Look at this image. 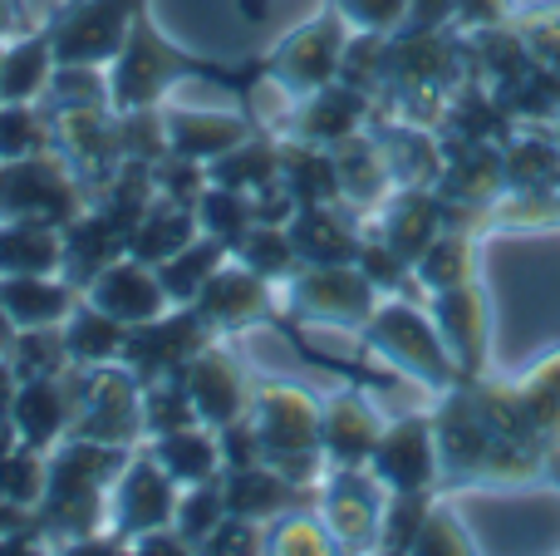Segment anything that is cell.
I'll list each match as a JSON object with an SVG mask.
<instances>
[{
    "label": "cell",
    "mask_w": 560,
    "mask_h": 556,
    "mask_svg": "<svg viewBox=\"0 0 560 556\" xmlns=\"http://www.w3.org/2000/svg\"><path fill=\"white\" fill-rule=\"evenodd\" d=\"M364 335L374 340V350L384 355L388 364H398V370L413 384H423V390L443 394V390H453V384H463V370H457L438 321L428 311H418V305H404V301L378 305V311L369 315Z\"/></svg>",
    "instance_id": "1"
},
{
    "label": "cell",
    "mask_w": 560,
    "mask_h": 556,
    "mask_svg": "<svg viewBox=\"0 0 560 556\" xmlns=\"http://www.w3.org/2000/svg\"><path fill=\"white\" fill-rule=\"evenodd\" d=\"M374 473L388 483V493H428L433 483H443V459H438V424L413 414L398 419L378 433L374 443Z\"/></svg>",
    "instance_id": "2"
},
{
    "label": "cell",
    "mask_w": 560,
    "mask_h": 556,
    "mask_svg": "<svg viewBox=\"0 0 560 556\" xmlns=\"http://www.w3.org/2000/svg\"><path fill=\"white\" fill-rule=\"evenodd\" d=\"M433 321L443 331L447 350H453L463 380H482L487 370V340H492V305L477 281L443 286L433 291Z\"/></svg>",
    "instance_id": "3"
},
{
    "label": "cell",
    "mask_w": 560,
    "mask_h": 556,
    "mask_svg": "<svg viewBox=\"0 0 560 556\" xmlns=\"http://www.w3.org/2000/svg\"><path fill=\"white\" fill-rule=\"evenodd\" d=\"M384 512H388V483L378 478L374 468H339V478L329 483L325 493V522H329V537L335 542H374L384 532Z\"/></svg>",
    "instance_id": "4"
},
{
    "label": "cell",
    "mask_w": 560,
    "mask_h": 556,
    "mask_svg": "<svg viewBox=\"0 0 560 556\" xmlns=\"http://www.w3.org/2000/svg\"><path fill=\"white\" fill-rule=\"evenodd\" d=\"M378 433H384V424H378V414L369 409V399H359V394H339L325 409V419H319V439H325V449L335 453L345 468L374 459Z\"/></svg>",
    "instance_id": "5"
},
{
    "label": "cell",
    "mask_w": 560,
    "mask_h": 556,
    "mask_svg": "<svg viewBox=\"0 0 560 556\" xmlns=\"http://www.w3.org/2000/svg\"><path fill=\"white\" fill-rule=\"evenodd\" d=\"M408 552H477V542H472V532H467L463 512L447 498H438V502H428V518Z\"/></svg>",
    "instance_id": "6"
},
{
    "label": "cell",
    "mask_w": 560,
    "mask_h": 556,
    "mask_svg": "<svg viewBox=\"0 0 560 556\" xmlns=\"http://www.w3.org/2000/svg\"><path fill=\"white\" fill-rule=\"evenodd\" d=\"M339 10H345V20L374 30V35H388L408 20V0H339Z\"/></svg>",
    "instance_id": "7"
},
{
    "label": "cell",
    "mask_w": 560,
    "mask_h": 556,
    "mask_svg": "<svg viewBox=\"0 0 560 556\" xmlns=\"http://www.w3.org/2000/svg\"><path fill=\"white\" fill-rule=\"evenodd\" d=\"M551 138H556V143H560V114L551 118Z\"/></svg>",
    "instance_id": "8"
}]
</instances>
